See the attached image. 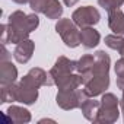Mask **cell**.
<instances>
[{
	"label": "cell",
	"instance_id": "1",
	"mask_svg": "<svg viewBox=\"0 0 124 124\" xmlns=\"http://www.w3.org/2000/svg\"><path fill=\"white\" fill-rule=\"evenodd\" d=\"M39 26V18L34 12L26 15L22 10L10 13L8 23L2 25V44H19Z\"/></svg>",
	"mask_w": 124,
	"mask_h": 124
},
{
	"label": "cell",
	"instance_id": "2",
	"mask_svg": "<svg viewBox=\"0 0 124 124\" xmlns=\"http://www.w3.org/2000/svg\"><path fill=\"white\" fill-rule=\"evenodd\" d=\"M99 102H101V105H99L95 123H98V124H112V123H115L120 117V109H118L120 99L114 93L105 92V93H102V98H101Z\"/></svg>",
	"mask_w": 124,
	"mask_h": 124
},
{
	"label": "cell",
	"instance_id": "3",
	"mask_svg": "<svg viewBox=\"0 0 124 124\" xmlns=\"http://www.w3.org/2000/svg\"><path fill=\"white\" fill-rule=\"evenodd\" d=\"M55 32L61 37L63 42L69 48H76L80 45V29L70 18H60L55 23Z\"/></svg>",
	"mask_w": 124,
	"mask_h": 124
},
{
	"label": "cell",
	"instance_id": "4",
	"mask_svg": "<svg viewBox=\"0 0 124 124\" xmlns=\"http://www.w3.org/2000/svg\"><path fill=\"white\" fill-rule=\"evenodd\" d=\"M89 98L88 92L85 91V88H78L75 91H58L57 96H55V102L61 109H76L80 108V105Z\"/></svg>",
	"mask_w": 124,
	"mask_h": 124
},
{
	"label": "cell",
	"instance_id": "5",
	"mask_svg": "<svg viewBox=\"0 0 124 124\" xmlns=\"http://www.w3.org/2000/svg\"><path fill=\"white\" fill-rule=\"evenodd\" d=\"M29 8L35 13H42L48 19H60L63 15V6L58 0H31Z\"/></svg>",
	"mask_w": 124,
	"mask_h": 124
},
{
	"label": "cell",
	"instance_id": "6",
	"mask_svg": "<svg viewBox=\"0 0 124 124\" xmlns=\"http://www.w3.org/2000/svg\"><path fill=\"white\" fill-rule=\"evenodd\" d=\"M76 72V61L75 60H70L67 58L66 55H60L54 66L50 69L48 72V79H47V86H53L55 85V80L58 78H61L63 75H67V73H73Z\"/></svg>",
	"mask_w": 124,
	"mask_h": 124
},
{
	"label": "cell",
	"instance_id": "7",
	"mask_svg": "<svg viewBox=\"0 0 124 124\" xmlns=\"http://www.w3.org/2000/svg\"><path fill=\"white\" fill-rule=\"evenodd\" d=\"M72 19L79 28H86L96 25L101 21V13L93 6H82L72 13Z\"/></svg>",
	"mask_w": 124,
	"mask_h": 124
},
{
	"label": "cell",
	"instance_id": "8",
	"mask_svg": "<svg viewBox=\"0 0 124 124\" xmlns=\"http://www.w3.org/2000/svg\"><path fill=\"white\" fill-rule=\"evenodd\" d=\"M85 91L88 92L89 96L95 98L99 96L102 93H105V91L109 88V75H104V76H93L86 85H83Z\"/></svg>",
	"mask_w": 124,
	"mask_h": 124
},
{
	"label": "cell",
	"instance_id": "9",
	"mask_svg": "<svg viewBox=\"0 0 124 124\" xmlns=\"http://www.w3.org/2000/svg\"><path fill=\"white\" fill-rule=\"evenodd\" d=\"M34 50H35V42L29 38L23 39L22 42L16 44V48L13 50V58L21 64H25L32 58V54H34Z\"/></svg>",
	"mask_w": 124,
	"mask_h": 124
},
{
	"label": "cell",
	"instance_id": "10",
	"mask_svg": "<svg viewBox=\"0 0 124 124\" xmlns=\"http://www.w3.org/2000/svg\"><path fill=\"white\" fill-rule=\"evenodd\" d=\"M47 79H48V73L41 69V67H32L21 80L29 86L34 88H41V86H47Z\"/></svg>",
	"mask_w": 124,
	"mask_h": 124
},
{
	"label": "cell",
	"instance_id": "11",
	"mask_svg": "<svg viewBox=\"0 0 124 124\" xmlns=\"http://www.w3.org/2000/svg\"><path fill=\"white\" fill-rule=\"evenodd\" d=\"M38 99V88L29 86L22 80L18 83V102L23 105H32Z\"/></svg>",
	"mask_w": 124,
	"mask_h": 124
},
{
	"label": "cell",
	"instance_id": "12",
	"mask_svg": "<svg viewBox=\"0 0 124 124\" xmlns=\"http://www.w3.org/2000/svg\"><path fill=\"white\" fill-rule=\"evenodd\" d=\"M93 55H95V64H93V69H92V75L93 76L109 75V66H111L109 55L102 50H98Z\"/></svg>",
	"mask_w": 124,
	"mask_h": 124
},
{
	"label": "cell",
	"instance_id": "13",
	"mask_svg": "<svg viewBox=\"0 0 124 124\" xmlns=\"http://www.w3.org/2000/svg\"><path fill=\"white\" fill-rule=\"evenodd\" d=\"M83 83H82V78L80 75L78 73H67V75H63L61 78H58L55 80V86L58 88V91H75L78 88H80Z\"/></svg>",
	"mask_w": 124,
	"mask_h": 124
},
{
	"label": "cell",
	"instance_id": "14",
	"mask_svg": "<svg viewBox=\"0 0 124 124\" xmlns=\"http://www.w3.org/2000/svg\"><path fill=\"white\" fill-rule=\"evenodd\" d=\"M18 79V69L12 61H0V85H10Z\"/></svg>",
	"mask_w": 124,
	"mask_h": 124
},
{
	"label": "cell",
	"instance_id": "15",
	"mask_svg": "<svg viewBox=\"0 0 124 124\" xmlns=\"http://www.w3.org/2000/svg\"><path fill=\"white\" fill-rule=\"evenodd\" d=\"M101 41V34L93 28V26H86V28H80V44L91 50L95 48Z\"/></svg>",
	"mask_w": 124,
	"mask_h": 124
},
{
	"label": "cell",
	"instance_id": "16",
	"mask_svg": "<svg viewBox=\"0 0 124 124\" xmlns=\"http://www.w3.org/2000/svg\"><path fill=\"white\" fill-rule=\"evenodd\" d=\"M6 115L9 120H12V123H16V124H25L32 120L31 112L26 108L18 107V105H10L6 111Z\"/></svg>",
	"mask_w": 124,
	"mask_h": 124
},
{
	"label": "cell",
	"instance_id": "17",
	"mask_svg": "<svg viewBox=\"0 0 124 124\" xmlns=\"http://www.w3.org/2000/svg\"><path fill=\"white\" fill-rule=\"evenodd\" d=\"M108 26L117 35H124V12L115 9L108 12Z\"/></svg>",
	"mask_w": 124,
	"mask_h": 124
},
{
	"label": "cell",
	"instance_id": "18",
	"mask_svg": "<svg viewBox=\"0 0 124 124\" xmlns=\"http://www.w3.org/2000/svg\"><path fill=\"white\" fill-rule=\"evenodd\" d=\"M99 105H101V102H99V101H96V99H93L92 96H89V98H88L82 105H80V111H82L83 117H85L88 121L95 123L96 115H98Z\"/></svg>",
	"mask_w": 124,
	"mask_h": 124
},
{
	"label": "cell",
	"instance_id": "19",
	"mask_svg": "<svg viewBox=\"0 0 124 124\" xmlns=\"http://www.w3.org/2000/svg\"><path fill=\"white\" fill-rule=\"evenodd\" d=\"M93 64H95V55L85 54V55H82L79 60H76V72H78L79 75L92 73Z\"/></svg>",
	"mask_w": 124,
	"mask_h": 124
},
{
	"label": "cell",
	"instance_id": "20",
	"mask_svg": "<svg viewBox=\"0 0 124 124\" xmlns=\"http://www.w3.org/2000/svg\"><path fill=\"white\" fill-rule=\"evenodd\" d=\"M2 104L18 102V83H10L2 86Z\"/></svg>",
	"mask_w": 124,
	"mask_h": 124
},
{
	"label": "cell",
	"instance_id": "21",
	"mask_svg": "<svg viewBox=\"0 0 124 124\" xmlns=\"http://www.w3.org/2000/svg\"><path fill=\"white\" fill-rule=\"evenodd\" d=\"M99 8H102L107 12H112L115 9H120L124 5V0H98Z\"/></svg>",
	"mask_w": 124,
	"mask_h": 124
},
{
	"label": "cell",
	"instance_id": "22",
	"mask_svg": "<svg viewBox=\"0 0 124 124\" xmlns=\"http://www.w3.org/2000/svg\"><path fill=\"white\" fill-rule=\"evenodd\" d=\"M123 39H124V37L123 35H117V34H111V35H107L105 37V45L108 47V48H111V50H118L120 48V45H121V42H123Z\"/></svg>",
	"mask_w": 124,
	"mask_h": 124
},
{
	"label": "cell",
	"instance_id": "23",
	"mask_svg": "<svg viewBox=\"0 0 124 124\" xmlns=\"http://www.w3.org/2000/svg\"><path fill=\"white\" fill-rule=\"evenodd\" d=\"M114 72H115L117 78L124 76V57H121V58H118V60L115 61V64H114Z\"/></svg>",
	"mask_w": 124,
	"mask_h": 124
},
{
	"label": "cell",
	"instance_id": "24",
	"mask_svg": "<svg viewBox=\"0 0 124 124\" xmlns=\"http://www.w3.org/2000/svg\"><path fill=\"white\" fill-rule=\"evenodd\" d=\"M12 60V54L6 50V45L2 44V54H0V61H9Z\"/></svg>",
	"mask_w": 124,
	"mask_h": 124
},
{
	"label": "cell",
	"instance_id": "25",
	"mask_svg": "<svg viewBox=\"0 0 124 124\" xmlns=\"http://www.w3.org/2000/svg\"><path fill=\"white\" fill-rule=\"evenodd\" d=\"M117 88H118L120 91H124V76L117 78Z\"/></svg>",
	"mask_w": 124,
	"mask_h": 124
},
{
	"label": "cell",
	"instance_id": "26",
	"mask_svg": "<svg viewBox=\"0 0 124 124\" xmlns=\"http://www.w3.org/2000/svg\"><path fill=\"white\" fill-rule=\"evenodd\" d=\"M63 2H64V5H66L67 8H72V6H75V5L79 2V0H63Z\"/></svg>",
	"mask_w": 124,
	"mask_h": 124
},
{
	"label": "cell",
	"instance_id": "27",
	"mask_svg": "<svg viewBox=\"0 0 124 124\" xmlns=\"http://www.w3.org/2000/svg\"><path fill=\"white\" fill-rule=\"evenodd\" d=\"M120 107H121V114H123V120H124V91H123V96L120 99Z\"/></svg>",
	"mask_w": 124,
	"mask_h": 124
},
{
	"label": "cell",
	"instance_id": "28",
	"mask_svg": "<svg viewBox=\"0 0 124 124\" xmlns=\"http://www.w3.org/2000/svg\"><path fill=\"white\" fill-rule=\"evenodd\" d=\"M117 51L120 53V55H121V57H124V39H123V42H121V45H120V48H118Z\"/></svg>",
	"mask_w": 124,
	"mask_h": 124
},
{
	"label": "cell",
	"instance_id": "29",
	"mask_svg": "<svg viewBox=\"0 0 124 124\" xmlns=\"http://www.w3.org/2000/svg\"><path fill=\"white\" fill-rule=\"evenodd\" d=\"M12 2H15V3H18V5H25V3H29L31 0H12Z\"/></svg>",
	"mask_w": 124,
	"mask_h": 124
}]
</instances>
